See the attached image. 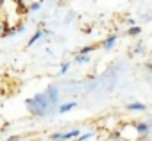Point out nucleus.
I'll use <instances>...</instances> for the list:
<instances>
[{
  "instance_id": "obj_1",
  "label": "nucleus",
  "mask_w": 152,
  "mask_h": 141,
  "mask_svg": "<svg viewBox=\"0 0 152 141\" xmlns=\"http://www.w3.org/2000/svg\"><path fill=\"white\" fill-rule=\"evenodd\" d=\"M57 91H59V89H57L56 86H50L48 91H43V93H39V95L29 98V100H27L29 111H31L34 116H47V114H50L52 109H54V105H56L57 100H59V93H57Z\"/></svg>"
},
{
  "instance_id": "obj_16",
  "label": "nucleus",
  "mask_w": 152,
  "mask_h": 141,
  "mask_svg": "<svg viewBox=\"0 0 152 141\" xmlns=\"http://www.w3.org/2000/svg\"><path fill=\"white\" fill-rule=\"evenodd\" d=\"M134 52H136V54H141V52H143V48H141V47H136V50H134Z\"/></svg>"
},
{
  "instance_id": "obj_10",
  "label": "nucleus",
  "mask_w": 152,
  "mask_h": 141,
  "mask_svg": "<svg viewBox=\"0 0 152 141\" xmlns=\"http://www.w3.org/2000/svg\"><path fill=\"white\" fill-rule=\"evenodd\" d=\"M39 9H41V4H39V2H34V4L29 7V11H32V13H36V11H39Z\"/></svg>"
},
{
  "instance_id": "obj_8",
  "label": "nucleus",
  "mask_w": 152,
  "mask_h": 141,
  "mask_svg": "<svg viewBox=\"0 0 152 141\" xmlns=\"http://www.w3.org/2000/svg\"><path fill=\"white\" fill-rule=\"evenodd\" d=\"M75 63H79V64H84V63H90V57H88V54H79L77 57H75Z\"/></svg>"
},
{
  "instance_id": "obj_3",
  "label": "nucleus",
  "mask_w": 152,
  "mask_h": 141,
  "mask_svg": "<svg viewBox=\"0 0 152 141\" xmlns=\"http://www.w3.org/2000/svg\"><path fill=\"white\" fill-rule=\"evenodd\" d=\"M134 127H136L138 134H143V136H145V134H148V129H150V125H148V123H141V121H140V123H134Z\"/></svg>"
},
{
  "instance_id": "obj_5",
  "label": "nucleus",
  "mask_w": 152,
  "mask_h": 141,
  "mask_svg": "<svg viewBox=\"0 0 152 141\" xmlns=\"http://www.w3.org/2000/svg\"><path fill=\"white\" fill-rule=\"evenodd\" d=\"M116 43V34H113V36H109L106 41H104V48L106 50H109V48H113V45Z\"/></svg>"
},
{
  "instance_id": "obj_12",
  "label": "nucleus",
  "mask_w": 152,
  "mask_h": 141,
  "mask_svg": "<svg viewBox=\"0 0 152 141\" xmlns=\"http://www.w3.org/2000/svg\"><path fill=\"white\" fill-rule=\"evenodd\" d=\"M68 68H70V63H64V64L61 66V73H66V72H68Z\"/></svg>"
},
{
  "instance_id": "obj_4",
  "label": "nucleus",
  "mask_w": 152,
  "mask_h": 141,
  "mask_svg": "<svg viewBox=\"0 0 152 141\" xmlns=\"http://www.w3.org/2000/svg\"><path fill=\"white\" fill-rule=\"evenodd\" d=\"M79 130L77 129H73V130H70V132H64L63 136H61V139H75V137H79Z\"/></svg>"
},
{
  "instance_id": "obj_15",
  "label": "nucleus",
  "mask_w": 152,
  "mask_h": 141,
  "mask_svg": "<svg viewBox=\"0 0 152 141\" xmlns=\"http://www.w3.org/2000/svg\"><path fill=\"white\" fill-rule=\"evenodd\" d=\"M4 31H6V25H4V22H0V36L4 34Z\"/></svg>"
},
{
  "instance_id": "obj_7",
  "label": "nucleus",
  "mask_w": 152,
  "mask_h": 141,
  "mask_svg": "<svg viewBox=\"0 0 152 141\" xmlns=\"http://www.w3.org/2000/svg\"><path fill=\"white\" fill-rule=\"evenodd\" d=\"M43 34H45L43 31H38V32H36V34H34V36H32L31 39H29V43H27V45H29V47H32V45H34V43H36V41L39 39V38H43Z\"/></svg>"
},
{
  "instance_id": "obj_17",
  "label": "nucleus",
  "mask_w": 152,
  "mask_h": 141,
  "mask_svg": "<svg viewBox=\"0 0 152 141\" xmlns=\"http://www.w3.org/2000/svg\"><path fill=\"white\" fill-rule=\"evenodd\" d=\"M150 121H152V120H150Z\"/></svg>"
},
{
  "instance_id": "obj_13",
  "label": "nucleus",
  "mask_w": 152,
  "mask_h": 141,
  "mask_svg": "<svg viewBox=\"0 0 152 141\" xmlns=\"http://www.w3.org/2000/svg\"><path fill=\"white\" fill-rule=\"evenodd\" d=\"M79 139H81V141H86V139H91V134H83V136H79Z\"/></svg>"
},
{
  "instance_id": "obj_2",
  "label": "nucleus",
  "mask_w": 152,
  "mask_h": 141,
  "mask_svg": "<svg viewBox=\"0 0 152 141\" xmlns=\"http://www.w3.org/2000/svg\"><path fill=\"white\" fill-rule=\"evenodd\" d=\"M75 105H77V104H75V102H66V104H63L59 109H57V113L59 114H64V113H68V111H72Z\"/></svg>"
},
{
  "instance_id": "obj_14",
  "label": "nucleus",
  "mask_w": 152,
  "mask_h": 141,
  "mask_svg": "<svg viewBox=\"0 0 152 141\" xmlns=\"http://www.w3.org/2000/svg\"><path fill=\"white\" fill-rule=\"evenodd\" d=\"M61 136H63V134L56 132V134H52V136H50V139H61Z\"/></svg>"
},
{
  "instance_id": "obj_11",
  "label": "nucleus",
  "mask_w": 152,
  "mask_h": 141,
  "mask_svg": "<svg viewBox=\"0 0 152 141\" xmlns=\"http://www.w3.org/2000/svg\"><path fill=\"white\" fill-rule=\"evenodd\" d=\"M91 50H93V47H91V45H88V47H83V48L79 50V54H90Z\"/></svg>"
},
{
  "instance_id": "obj_6",
  "label": "nucleus",
  "mask_w": 152,
  "mask_h": 141,
  "mask_svg": "<svg viewBox=\"0 0 152 141\" xmlns=\"http://www.w3.org/2000/svg\"><path fill=\"white\" fill-rule=\"evenodd\" d=\"M127 109H129V111H145L147 105H143V104H140V102H134V104H129Z\"/></svg>"
},
{
  "instance_id": "obj_9",
  "label": "nucleus",
  "mask_w": 152,
  "mask_h": 141,
  "mask_svg": "<svg viewBox=\"0 0 152 141\" xmlns=\"http://www.w3.org/2000/svg\"><path fill=\"white\" fill-rule=\"evenodd\" d=\"M140 32H141V29H140V27H131V29L127 31V34H129V36H138Z\"/></svg>"
}]
</instances>
